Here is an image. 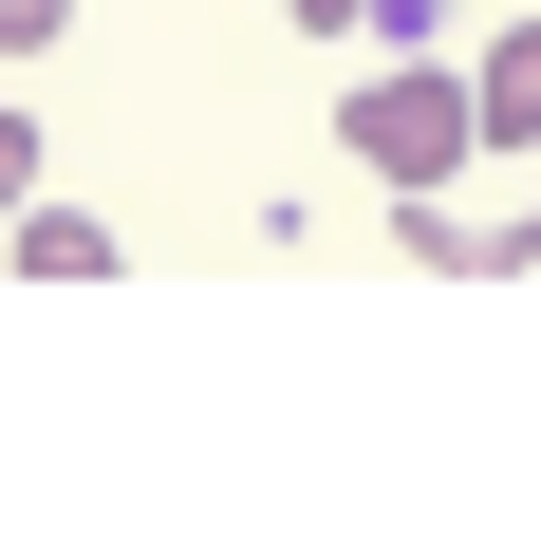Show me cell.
I'll return each instance as SVG.
<instances>
[{
  "instance_id": "obj_6",
  "label": "cell",
  "mask_w": 541,
  "mask_h": 560,
  "mask_svg": "<svg viewBox=\"0 0 541 560\" xmlns=\"http://www.w3.org/2000/svg\"><path fill=\"white\" fill-rule=\"evenodd\" d=\"M38 206V113H0V224Z\"/></svg>"
},
{
  "instance_id": "obj_4",
  "label": "cell",
  "mask_w": 541,
  "mask_h": 560,
  "mask_svg": "<svg viewBox=\"0 0 541 560\" xmlns=\"http://www.w3.org/2000/svg\"><path fill=\"white\" fill-rule=\"evenodd\" d=\"M355 38H374V57H448V0H374Z\"/></svg>"
},
{
  "instance_id": "obj_1",
  "label": "cell",
  "mask_w": 541,
  "mask_h": 560,
  "mask_svg": "<svg viewBox=\"0 0 541 560\" xmlns=\"http://www.w3.org/2000/svg\"><path fill=\"white\" fill-rule=\"evenodd\" d=\"M337 150H355L392 206H430V187L467 168V75H448V57H374V75H355V113H337Z\"/></svg>"
},
{
  "instance_id": "obj_2",
  "label": "cell",
  "mask_w": 541,
  "mask_h": 560,
  "mask_svg": "<svg viewBox=\"0 0 541 560\" xmlns=\"http://www.w3.org/2000/svg\"><path fill=\"white\" fill-rule=\"evenodd\" d=\"M448 75H467V150H541V20H504V38H467Z\"/></svg>"
},
{
  "instance_id": "obj_5",
  "label": "cell",
  "mask_w": 541,
  "mask_h": 560,
  "mask_svg": "<svg viewBox=\"0 0 541 560\" xmlns=\"http://www.w3.org/2000/svg\"><path fill=\"white\" fill-rule=\"evenodd\" d=\"M75 38V0H0V57H57Z\"/></svg>"
},
{
  "instance_id": "obj_3",
  "label": "cell",
  "mask_w": 541,
  "mask_h": 560,
  "mask_svg": "<svg viewBox=\"0 0 541 560\" xmlns=\"http://www.w3.org/2000/svg\"><path fill=\"white\" fill-rule=\"evenodd\" d=\"M20 280H113V224L38 187V206H20Z\"/></svg>"
},
{
  "instance_id": "obj_7",
  "label": "cell",
  "mask_w": 541,
  "mask_h": 560,
  "mask_svg": "<svg viewBox=\"0 0 541 560\" xmlns=\"http://www.w3.org/2000/svg\"><path fill=\"white\" fill-rule=\"evenodd\" d=\"M281 20H299V38H355V20H374V0H281Z\"/></svg>"
}]
</instances>
